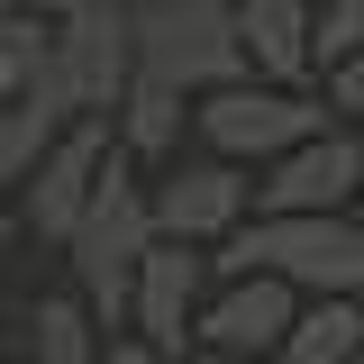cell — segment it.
Segmentation results:
<instances>
[{"mask_svg": "<svg viewBox=\"0 0 364 364\" xmlns=\"http://www.w3.org/2000/svg\"><path fill=\"white\" fill-rule=\"evenodd\" d=\"M100 146H109V119L82 109V119H64L55 146L28 164V182H18V228H28L37 246H64V228H73V210H82V191H91Z\"/></svg>", "mask_w": 364, "mask_h": 364, "instance_id": "8", "label": "cell"}, {"mask_svg": "<svg viewBox=\"0 0 364 364\" xmlns=\"http://www.w3.org/2000/svg\"><path fill=\"white\" fill-rule=\"evenodd\" d=\"M64 119H82V109H73V91H64V73H55V55H37V64H28V82L0 100V191H18V182H28V164L55 146Z\"/></svg>", "mask_w": 364, "mask_h": 364, "instance_id": "11", "label": "cell"}, {"mask_svg": "<svg viewBox=\"0 0 364 364\" xmlns=\"http://www.w3.org/2000/svg\"><path fill=\"white\" fill-rule=\"evenodd\" d=\"M46 55H55V73L73 91V109H119V91H128L136 55H128V9H109V0H73V9H55V28H46Z\"/></svg>", "mask_w": 364, "mask_h": 364, "instance_id": "7", "label": "cell"}, {"mask_svg": "<svg viewBox=\"0 0 364 364\" xmlns=\"http://www.w3.org/2000/svg\"><path fill=\"white\" fill-rule=\"evenodd\" d=\"M328 119H337V109H328L310 82H264V73H237V82L191 91V128H200V146H210V155H228V164H264V155H282L291 136L328 128Z\"/></svg>", "mask_w": 364, "mask_h": 364, "instance_id": "3", "label": "cell"}, {"mask_svg": "<svg viewBox=\"0 0 364 364\" xmlns=\"http://www.w3.org/2000/svg\"><path fill=\"white\" fill-rule=\"evenodd\" d=\"M318 82H328L318 100H328L346 128H364V46H355V55H337V64H318Z\"/></svg>", "mask_w": 364, "mask_h": 364, "instance_id": "16", "label": "cell"}, {"mask_svg": "<svg viewBox=\"0 0 364 364\" xmlns=\"http://www.w3.org/2000/svg\"><path fill=\"white\" fill-rule=\"evenodd\" d=\"M182 364H273V355H228V346H182Z\"/></svg>", "mask_w": 364, "mask_h": 364, "instance_id": "18", "label": "cell"}, {"mask_svg": "<svg viewBox=\"0 0 364 364\" xmlns=\"http://www.w3.org/2000/svg\"><path fill=\"white\" fill-rule=\"evenodd\" d=\"M100 364H182V355H164V346H146V337H100Z\"/></svg>", "mask_w": 364, "mask_h": 364, "instance_id": "17", "label": "cell"}, {"mask_svg": "<svg viewBox=\"0 0 364 364\" xmlns=\"http://www.w3.org/2000/svg\"><path fill=\"white\" fill-rule=\"evenodd\" d=\"M355 46H364V0H318L310 9V73L337 64V55H355Z\"/></svg>", "mask_w": 364, "mask_h": 364, "instance_id": "15", "label": "cell"}, {"mask_svg": "<svg viewBox=\"0 0 364 364\" xmlns=\"http://www.w3.org/2000/svg\"><path fill=\"white\" fill-rule=\"evenodd\" d=\"M28 337H37V364H100V318L82 310V291H55V301H37Z\"/></svg>", "mask_w": 364, "mask_h": 364, "instance_id": "14", "label": "cell"}, {"mask_svg": "<svg viewBox=\"0 0 364 364\" xmlns=\"http://www.w3.org/2000/svg\"><path fill=\"white\" fill-rule=\"evenodd\" d=\"M310 9L318 0H228V28L246 46V73L310 82Z\"/></svg>", "mask_w": 364, "mask_h": 364, "instance_id": "12", "label": "cell"}, {"mask_svg": "<svg viewBox=\"0 0 364 364\" xmlns=\"http://www.w3.org/2000/svg\"><path fill=\"white\" fill-rule=\"evenodd\" d=\"M355 219H364V182H355Z\"/></svg>", "mask_w": 364, "mask_h": 364, "instance_id": "20", "label": "cell"}, {"mask_svg": "<svg viewBox=\"0 0 364 364\" xmlns=\"http://www.w3.org/2000/svg\"><path fill=\"white\" fill-rule=\"evenodd\" d=\"M128 55H136V73H155L173 91H210V82L246 73L228 0H146V9H128Z\"/></svg>", "mask_w": 364, "mask_h": 364, "instance_id": "4", "label": "cell"}, {"mask_svg": "<svg viewBox=\"0 0 364 364\" xmlns=\"http://www.w3.org/2000/svg\"><path fill=\"white\" fill-rule=\"evenodd\" d=\"M291 282L273 273H219V291H200L191 310V346H228V355H273L282 318H291Z\"/></svg>", "mask_w": 364, "mask_h": 364, "instance_id": "10", "label": "cell"}, {"mask_svg": "<svg viewBox=\"0 0 364 364\" xmlns=\"http://www.w3.org/2000/svg\"><path fill=\"white\" fill-rule=\"evenodd\" d=\"M200 291H210V264H200V246H182V237H155V246L136 255V282H128V328L146 337V346L182 355V346H191V310H200Z\"/></svg>", "mask_w": 364, "mask_h": 364, "instance_id": "9", "label": "cell"}, {"mask_svg": "<svg viewBox=\"0 0 364 364\" xmlns=\"http://www.w3.org/2000/svg\"><path fill=\"white\" fill-rule=\"evenodd\" d=\"M9 237H18V210H9V200H0V255H9Z\"/></svg>", "mask_w": 364, "mask_h": 364, "instance_id": "19", "label": "cell"}, {"mask_svg": "<svg viewBox=\"0 0 364 364\" xmlns=\"http://www.w3.org/2000/svg\"><path fill=\"white\" fill-rule=\"evenodd\" d=\"M255 210V164H228V155H191L173 173H146V219L155 237H182V246H210Z\"/></svg>", "mask_w": 364, "mask_h": 364, "instance_id": "6", "label": "cell"}, {"mask_svg": "<svg viewBox=\"0 0 364 364\" xmlns=\"http://www.w3.org/2000/svg\"><path fill=\"white\" fill-rule=\"evenodd\" d=\"M182 128H191V91L155 82V73H128L119 109H109V136L128 146L136 164H164V155H182Z\"/></svg>", "mask_w": 364, "mask_h": 364, "instance_id": "13", "label": "cell"}, {"mask_svg": "<svg viewBox=\"0 0 364 364\" xmlns=\"http://www.w3.org/2000/svg\"><path fill=\"white\" fill-rule=\"evenodd\" d=\"M155 246V219H146V164L109 136L100 164H91V191L73 228H64V264H73V291L100 328H128V282H136V255Z\"/></svg>", "mask_w": 364, "mask_h": 364, "instance_id": "1", "label": "cell"}, {"mask_svg": "<svg viewBox=\"0 0 364 364\" xmlns=\"http://www.w3.org/2000/svg\"><path fill=\"white\" fill-rule=\"evenodd\" d=\"M355 182H364V136L328 119L255 164V210H355Z\"/></svg>", "mask_w": 364, "mask_h": 364, "instance_id": "5", "label": "cell"}, {"mask_svg": "<svg viewBox=\"0 0 364 364\" xmlns=\"http://www.w3.org/2000/svg\"><path fill=\"white\" fill-rule=\"evenodd\" d=\"M210 273H273L291 291H364V219L355 210H246L200 246Z\"/></svg>", "mask_w": 364, "mask_h": 364, "instance_id": "2", "label": "cell"}, {"mask_svg": "<svg viewBox=\"0 0 364 364\" xmlns=\"http://www.w3.org/2000/svg\"><path fill=\"white\" fill-rule=\"evenodd\" d=\"M337 364H364V346H355V355H337Z\"/></svg>", "mask_w": 364, "mask_h": 364, "instance_id": "21", "label": "cell"}]
</instances>
